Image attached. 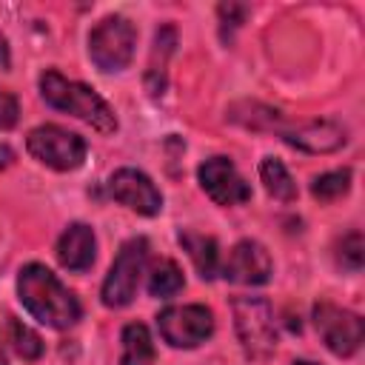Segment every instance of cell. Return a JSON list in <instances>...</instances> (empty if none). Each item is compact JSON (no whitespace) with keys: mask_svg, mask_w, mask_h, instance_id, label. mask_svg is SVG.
<instances>
[{"mask_svg":"<svg viewBox=\"0 0 365 365\" xmlns=\"http://www.w3.org/2000/svg\"><path fill=\"white\" fill-rule=\"evenodd\" d=\"M137 31L131 20L111 14L103 17L88 34V57L100 71H123L134 57Z\"/></svg>","mask_w":365,"mask_h":365,"instance_id":"obj_3","label":"cell"},{"mask_svg":"<svg viewBox=\"0 0 365 365\" xmlns=\"http://www.w3.org/2000/svg\"><path fill=\"white\" fill-rule=\"evenodd\" d=\"M145 259H148V240L145 237H134L128 242H123L120 254L114 257L108 277L103 282V305L106 308H125L140 285V277L145 271Z\"/></svg>","mask_w":365,"mask_h":365,"instance_id":"obj_4","label":"cell"},{"mask_svg":"<svg viewBox=\"0 0 365 365\" xmlns=\"http://www.w3.org/2000/svg\"><path fill=\"white\" fill-rule=\"evenodd\" d=\"M26 148L37 163H43L54 171L80 168L83 160H86V151H88V145L80 134H74L63 125H51V123L31 128L29 140H26Z\"/></svg>","mask_w":365,"mask_h":365,"instance_id":"obj_5","label":"cell"},{"mask_svg":"<svg viewBox=\"0 0 365 365\" xmlns=\"http://www.w3.org/2000/svg\"><path fill=\"white\" fill-rule=\"evenodd\" d=\"M180 245L188 251V257H191V262H194V268H197V274L202 279H214L217 277L220 251H217V240L214 237H205L200 231L185 228V231H180Z\"/></svg>","mask_w":365,"mask_h":365,"instance_id":"obj_14","label":"cell"},{"mask_svg":"<svg viewBox=\"0 0 365 365\" xmlns=\"http://www.w3.org/2000/svg\"><path fill=\"white\" fill-rule=\"evenodd\" d=\"M222 277L228 282L237 285H262L271 277V257L265 251V245H259L257 240H240L225 265H222Z\"/></svg>","mask_w":365,"mask_h":365,"instance_id":"obj_11","label":"cell"},{"mask_svg":"<svg viewBox=\"0 0 365 365\" xmlns=\"http://www.w3.org/2000/svg\"><path fill=\"white\" fill-rule=\"evenodd\" d=\"M348 188H351V171H348V168L319 174V177L311 182V194H314L319 202H331V200L348 194Z\"/></svg>","mask_w":365,"mask_h":365,"instance_id":"obj_18","label":"cell"},{"mask_svg":"<svg viewBox=\"0 0 365 365\" xmlns=\"http://www.w3.org/2000/svg\"><path fill=\"white\" fill-rule=\"evenodd\" d=\"M336 259L345 271H359L362 268V259H365V242H362V234L359 231H348L339 245H336Z\"/></svg>","mask_w":365,"mask_h":365,"instance_id":"obj_20","label":"cell"},{"mask_svg":"<svg viewBox=\"0 0 365 365\" xmlns=\"http://www.w3.org/2000/svg\"><path fill=\"white\" fill-rule=\"evenodd\" d=\"M9 331H11V345L23 359L31 362V359H37L43 354V339L29 325H23L20 319H9Z\"/></svg>","mask_w":365,"mask_h":365,"instance_id":"obj_19","label":"cell"},{"mask_svg":"<svg viewBox=\"0 0 365 365\" xmlns=\"http://www.w3.org/2000/svg\"><path fill=\"white\" fill-rule=\"evenodd\" d=\"M0 365H9V359H6V351H3V342H0Z\"/></svg>","mask_w":365,"mask_h":365,"instance_id":"obj_22","label":"cell"},{"mask_svg":"<svg viewBox=\"0 0 365 365\" xmlns=\"http://www.w3.org/2000/svg\"><path fill=\"white\" fill-rule=\"evenodd\" d=\"M120 365H154V342L143 322H131L123 328Z\"/></svg>","mask_w":365,"mask_h":365,"instance_id":"obj_15","label":"cell"},{"mask_svg":"<svg viewBox=\"0 0 365 365\" xmlns=\"http://www.w3.org/2000/svg\"><path fill=\"white\" fill-rule=\"evenodd\" d=\"M282 140L291 143L294 148H302V151H311V154H328V151L342 148L348 134L334 120H314V123H302L297 128H285Z\"/></svg>","mask_w":365,"mask_h":365,"instance_id":"obj_12","label":"cell"},{"mask_svg":"<svg viewBox=\"0 0 365 365\" xmlns=\"http://www.w3.org/2000/svg\"><path fill=\"white\" fill-rule=\"evenodd\" d=\"M157 328L171 348H197L214 334V314L205 305H168L157 314Z\"/></svg>","mask_w":365,"mask_h":365,"instance_id":"obj_7","label":"cell"},{"mask_svg":"<svg viewBox=\"0 0 365 365\" xmlns=\"http://www.w3.org/2000/svg\"><path fill=\"white\" fill-rule=\"evenodd\" d=\"M202 191L217 205H240L251 200V185L240 177L237 165L228 157H211L197 168Z\"/></svg>","mask_w":365,"mask_h":365,"instance_id":"obj_9","label":"cell"},{"mask_svg":"<svg viewBox=\"0 0 365 365\" xmlns=\"http://www.w3.org/2000/svg\"><path fill=\"white\" fill-rule=\"evenodd\" d=\"M108 194L123 202L125 208L143 214V217H154L163 208V194L157 191V185L151 182L148 174L137 171V168H120L111 174L108 180Z\"/></svg>","mask_w":365,"mask_h":365,"instance_id":"obj_10","label":"cell"},{"mask_svg":"<svg viewBox=\"0 0 365 365\" xmlns=\"http://www.w3.org/2000/svg\"><path fill=\"white\" fill-rule=\"evenodd\" d=\"M180 288H182V271H180V265L174 259L154 262V268L148 274V294L165 299V297H174Z\"/></svg>","mask_w":365,"mask_h":365,"instance_id":"obj_17","label":"cell"},{"mask_svg":"<svg viewBox=\"0 0 365 365\" xmlns=\"http://www.w3.org/2000/svg\"><path fill=\"white\" fill-rule=\"evenodd\" d=\"M20 117V103L11 91L0 88V128H11Z\"/></svg>","mask_w":365,"mask_h":365,"instance_id":"obj_21","label":"cell"},{"mask_svg":"<svg viewBox=\"0 0 365 365\" xmlns=\"http://www.w3.org/2000/svg\"><path fill=\"white\" fill-rule=\"evenodd\" d=\"M294 365H317V362H308V359H297Z\"/></svg>","mask_w":365,"mask_h":365,"instance_id":"obj_23","label":"cell"},{"mask_svg":"<svg viewBox=\"0 0 365 365\" xmlns=\"http://www.w3.org/2000/svg\"><path fill=\"white\" fill-rule=\"evenodd\" d=\"M17 294L23 308L48 328H71L80 319L77 297L40 262H29L17 274Z\"/></svg>","mask_w":365,"mask_h":365,"instance_id":"obj_1","label":"cell"},{"mask_svg":"<svg viewBox=\"0 0 365 365\" xmlns=\"http://www.w3.org/2000/svg\"><path fill=\"white\" fill-rule=\"evenodd\" d=\"M259 180H262L265 191H268L274 200H279V202H294V200H297V182L291 180V174H288V168L282 165V160L265 157V160L259 163Z\"/></svg>","mask_w":365,"mask_h":365,"instance_id":"obj_16","label":"cell"},{"mask_svg":"<svg viewBox=\"0 0 365 365\" xmlns=\"http://www.w3.org/2000/svg\"><path fill=\"white\" fill-rule=\"evenodd\" d=\"M97 240L86 222H71L57 240V259L68 271H86L94 262Z\"/></svg>","mask_w":365,"mask_h":365,"instance_id":"obj_13","label":"cell"},{"mask_svg":"<svg viewBox=\"0 0 365 365\" xmlns=\"http://www.w3.org/2000/svg\"><path fill=\"white\" fill-rule=\"evenodd\" d=\"M234 311V325H237V336L245 348L248 356L262 359L268 354H274L277 348V325H274V311L265 299L259 297H237L231 302Z\"/></svg>","mask_w":365,"mask_h":365,"instance_id":"obj_6","label":"cell"},{"mask_svg":"<svg viewBox=\"0 0 365 365\" xmlns=\"http://www.w3.org/2000/svg\"><path fill=\"white\" fill-rule=\"evenodd\" d=\"M40 94L43 100L57 108V111H66V114H74L86 123H91L97 131L103 134H111L117 131V117L111 111V106L86 83H74V80H66L60 71L48 68L43 71L40 77Z\"/></svg>","mask_w":365,"mask_h":365,"instance_id":"obj_2","label":"cell"},{"mask_svg":"<svg viewBox=\"0 0 365 365\" xmlns=\"http://www.w3.org/2000/svg\"><path fill=\"white\" fill-rule=\"evenodd\" d=\"M314 325H317V334L322 336L325 348L336 356H351L362 345V334H365L362 317L348 308H339V305L322 299L314 305Z\"/></svg>","mask_w":365,"mask_h":365,"instance_id":"obj_8","label":"cell"}]
</instances>
